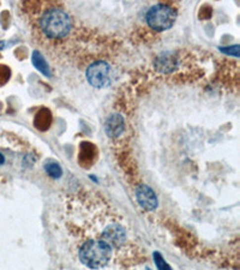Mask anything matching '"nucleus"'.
<instances>
[{
    "instance_id": "nucleus-10",
    "label": "nucleus",
    "mask_w": 240,
    "mask_h": 270,
    "mask_svg": "<svg viewBox=\"0 0 240 270\" xmlns=\"http://www.w3.org/2000/svg\"><path fill=\"white\" fill-rule=\"evenodd\" d=\"M45 170L50 175L52 178H60L63 174V169H61L60 164L56 162H48L45 164Z\"/></svg>"
},
{
    "instance_id": "nucleus-7",
    "label": "nucleus",
    "mask_w": 240,
    "mask_h": 270,
    "mask_svg": "<svg viewBox=\"0 0 240 270\" xmlns=\"http://www.w3.org/2000/svg\"><path fill=\"white\" fill-rule=\"evenodd\" d=\"M154 66L161 73H169L178 66V58L173 52H163L156 56Z\"/></svg>"
},
{
    "instance_id": "nucleus-3",
    "label": "nucleus",
    "mask_w": 240,
    "mask_h": 270,
    "mask_svg": "<svg viewBox=\"0 0 240 270\" xmlns=\"http://www.w3.org/2000/svg\"><path fill=\"white\" fill-rule=\"evenodd\" d=\"M177 11L167 4H157L149 8L145 21L155 31H165L173 27L177 21Z\"/></svg>"
},
{
    "instance_id": "nucleus-4",
    "label": "nucleus",
    "mask_w": 240,
    "mask_h": 270,
    "mask_svg": "<svg viewBox=\"0 0 240 270\" xmlns=\"http://www.w3.org/2000/svg\"><path fill=\"white\" fill-rule=\"evenodd\" d=\"M86 76L89 84L94 88H98V89L108 87L113 81V71L111 65L103 60L93 62L87 69Z\"/></svg>"
},
{
    "instance_id": "nucleus-12",
    "label": "nucleus",
    "mask_w": 240,
    "mask_h": 270,
    "mask_svg": "<svg viewBox=\"0 0 240 270\" xmlns=\"http://www.w3.org/2000/svg\"><path fill=\"white\" fill-rule=\"evenodd\" d=\"M5 162V158H4V155L2 154H0V164H2Z\"/></svg>"
},
{
    "instance_id": "nucleus-9",
    "label": "nucleus",
    "mask_w": 240,
    "mask_h": 270,
    "mask_svg": "<svg viewBox=\"0 0 240 270\" xmlns=\"http://www.w3.org/2000/svg\"><path fill=\"white\" fill-rule=\"evenodd\" d=\"M33 64L34 66L36 67L40 72L44 73L45 76H49L50 72H49V66H48V64L46 62V60H45L44 56L41 55V53L39 52H34L33 54Z\"/></svg>"
},
{
    "instance_id": "nucleus-13",
    "label": "nucleus",
    "mask_w": 240,
    "mask_h": 270,
    "mask_svg": "<svg viewBox=\"0 0 240 270\" xmlns=\"http://www.w3.org/2000/svg\"><path fill=\"white\" fill-rule=\"evenodd\" d=\"M146 270H150V269H149V268H148V269H146Z\"/></svg>"
},
{
    "instance_id": "nucleus-1",
    "label": "nucleus",
    "mask_w": 240,
    "mask_h": 270,
    "mask_svg": "<svg viewBox=\"0 0 240 270\" xmlns=\"http://www.w3.org/2000/svg\"><path fill=\"white\" fill-rule=\"evenodd\" d=\"M39 27L48 39L66 38L72 30V19L63 8L52 7L45 11L39 21Z\"/></svg>"
},
{
    "instance_id": "nucleus-2",
    "label": "nucleus",
    "mask_w": 240,
    "mask_h": 270,
    "mask_svg": "<svg viewBox=\"0 0 240 270\" xmlns=\"http://www.w3.org/2000/svg\"><path fill=\"white\" fill-rule=\"evenodd\" d=\"M113 255V249L106 241L89 240L81 246L80 256L81 262L90 269H100L109 263Z\"/></svg>"
},
{
    "instance_id": "nucleus-6",
    "label": "nucleus",
    "mask_w": 240,
    "mask_h": 270,
    "mask_svg": "<svg viewBox=\"0 0 240 270\" xmlns=\"http://www.w3.org/2000/svg\"><path fill=\"white\" fill-rule=\"evenodd\" d=\"M102 240L106 241L112 249L113 247H119L126 240L125 229L118 223L109 224V226L106 227V229L102 233Z\"/></svg>"
},
{
    "instance_id": "nucleus-11",
    "label": "nucleus",
    "mask_w": 240,
    "mask_h": 270,
    "mask_svg": "<svg viewBox=\"0 0 240 270\" xmlns=\"http://www.w3.org/2000/svg\"><path fill=\"white\" fill-rule=\"evenodd\" d=\"M154 261L159 270H172L171 267H169L167 262L163 260V257L159 254V252H154Z\"/></svg>"
},
{
    "instance_id": "nucleus-5",
    "label": "nucleus",
    "mask_w": 240,
    "mask_h": 270,
    "mask_svg": "<svg viewBox=\"0 0 240 270\" xmlns=\"http://www.w3.org/2000/svg\"><path fill=\"white\" fill-rule=\"evenodd\" d=\"M136 200L141 208L146 210V212H154L159 206L156 195L152 190L145 184H141L136 189Z\"/></svg>"
},
{
    "instance_id": "nucleus-8",
    "label": "nucleus",
    "mask_w": 240,
    "mask_h": 270,
    "mask_svg": "<svg viewBox=\"0 0 240 270\" xmlns=\"http://www.w3.org/2000/svg\"><path fill=\"white\" fill-rule=\"evenodd\" d=\"M125 130V120L123 115L120 114H111L107 118L104 124V131L109 138L119 137Z\"/></svg>"
}]
</instances>
